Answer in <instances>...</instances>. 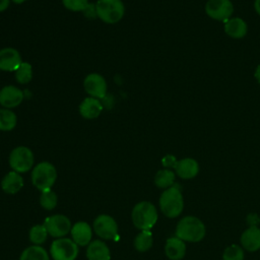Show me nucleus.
<instances>
[{
  "instance_id": "nucleus-32",
  "label": "nucleus",
  "mask_w": 260,
  "mask_h": 260,
  "mask_svg": "<svg viewBox=\"0 0 260 260\" xmlns=\"http://www.w3.org/2000/svg\"><path fill=\"white\" fill-rule=\"evenodd\" d=\"M9 2L10 0H0V12L4 11L8 7Z\"/></svg>"
},
{
  "instance_id": "nucleus-8",
  "label": "nucleus",
  "mask_w": 260,
  "mask_h": 260,
  "mask_svg": "<svg viewBox=\"0 0 260 260\" xmlns=\"http://www.w3.org/2000/svg\"><path fill=\"white\" fill-rule=\"evenodd\" d=\"M93 232L104 240H116L118 237V223L108 214H100L92 223Z\"/></svg>"
},
{
  "instance_id": "nucleus-27",
  "label": "nucleus",
  "mask_w": 260,
  "mask_h": 260,
  "mask_svg": "<svg viewBox=\"0 0 260 260\" xmlns=\"http://www.w3.org/2000/svg\"><path fill=\"white\" fill-rule=\"evenodd\" d=\"M32 77V70H31V65L26 63V62H22L19 67L16 69L15 71V79L18 83L24 84L27 83L31 80Z\"/></svg>"
},
{
  "instance_id": "nucleus-14",
  "label": "nucleus",
  "mask_w": 260,
  "mask_h": 260,
  "mask_svg": "<svg viewBox=\"0 0 260 260\" xmlns=\"http://www.w3.org/2000/svg\"><path fill=\"white\" fill-rule=\"evenodd\" d=\"M71 238L78 246H87L91 242L92 228L85 221L75 222L70 231Z\"/></svg>"
},
{
  "instance_id": "nucleus-15",
  "label": "nucleus",
  "mask_w": 260,
  "mask_h": 260,
  "mask_svg": "<svg viewBox=\"0 0 260 260\" xmlns=\"http://www.w3.org/2000/svg\"><path fill=\"white\" fill-rule=\"evenodd\" d=\"M241 246L248 252H256L260 249V229L256 225H251L246 229L241 235Z\"/></svg>"
},
{
  "instance_id": "nucleus-6",
  "label": "nucleus",
  "mask_w": 260,
  "mask_h": 260,
  "mask_svg": "<svg viewBox=\"0 0 260 260\" xmlns=\"http://www.w3.org/2000/svg\"><path fill=\"white\" fill-rule=\"evenodd\" d=\"M78 252V245L68 238L56 239L50 247V254L53 260H75Z\"/></svg>"
},
{
  "instance_id": "nucleus-21",
  "label": "nucleus",
  "mask_w": 260,
  "mask_h": 260,
  "mask_svg": "<svg viewBox=\"0 0 260 260\" xmlns=\"http://www.w3.org/2000/svg\"><path fill=\"white\" fill-rule=\"evenodd\" d=\"M102 110L103 107L100 101L92 96L84 99L79 106V113L85 119H94L99 117Z\"/></svg>"
},
{
  "instance_id": "nucleus-23",
  "label": "nucleus",
  "mask_w": 260,
  "mask_h": 260,
  "mask_svg": "<svg viewBox=\"0 0 260 260\" xmlns=\"http://www.w3.org/2000/svg\"><path fill=\"white\" fill-rule=\"evenodd\" d=\"M154 184L160 189H168L175 184V173L169 169L159 170L154 176Z\"/></svg>"
},
{
  "instance_id": "nucleus-28",
  "label": "nucleus",
  "mask_w": 260,
  "mask_h": 260,
  "mask_svg": "<svg viewBox=\"0 0 260 260\" xmlns=\"http://www.w3.org/2000/svg\"><path fill=\"white\" fill-rule=\"evenodd\" d=\"M57 201H58L57 195L51 189L41 192L40 204L44 209H47V210L54 209L57 205Z\"/></svg>"
},
{
  "instance_id": "nucleus-3",
  "label": "nucleus",
  "mask_w": 260,
  "mask_h": 260,
  "mask_svg": "<svg viewBox=\"0 0 260 260\" xmlns=\"http://www.w3.org/2000/svg\"><path fill=\"white\" fill-rule=\"evenodd\" d=\"M131 219L140 231H150L157 221L156 207L149 201L138 202L132 209Z\"/></svg>"
},
{
  "instance_id": "nucleus-1",
  "label": "nucleus",
  "mask_w": 260,
  "mask_h": 260,
  "mask_svg": "<svg viewBox=\"0 0 260 260\" xmlns=\"http://www.w3.org/2000/svg\"><path fill=\"white\" fill-rule=\"evenodd\" d=\"M206 229L201 219L188 215L179 220L176 226V237L184 242H200L205 237Z\"/></svg>"
},
{
  "instance_id": "nucleus-7",
  "label": "nucleus",
  "mask_w": 260,
  "mask_h": 260,
  "mask_svg": "<svg viewBox=\"0 0 260 260\" xmlns=\"http://www.w3.org/2000/svg\"><path fill=\"white\" fill-rule=\"evenodd\" d=\"M34 165V154L26 146L15 147L9 155V166L17 173H25Z\"/></svg>"
},
{
  "instance_id": "nucleus-16",
  "label": "nucleus",
  "mask_w": 260,
  "mask_h": 260,
  "mask_svg": "<svg viewBox=\"0 0 260 260\" xmlns=\"http://www.w3.org/2000/svg\"><path fill=\"white\" fill-rule=\"evenodd\" d=\"M176 174L184 180H189L195 178L199 173L198 162L191 157H185L177 161L175 167Z\"/></svg>"
},
{
  "instance_id": "nucleus-30",
  "label": "nucleus",
  "mask_w": 260,
  "mask_h": 260,
  "mask_svg": "<svg viewBox=\"0 0 260 260\" xmlns=\"http://www.w3.org/2000/svg\"><path fill=\"white\" fill-rule=\"evenodd\" d=\"M62 3L71 11H82L88 6L87 0H62Z\"/></svg>"
},
{
  "instance_id": "nucleus-33",
  "label": "nucleus",
  "mask_w": 260,
  "mask_h": 260,
  "mask_svg": "<svg viewBox=\"0 0 260 260\" xmlns=\"http://www.w3.org/2000/svg\"><path fill=\"white\" fill-rule=\"evenodd\" d=\"M254 76H255V78H256L257 82L260 84V64L256 67V69H255V73H254Z\"/></svg>"
},
{
  "instance_id": "nucleus-35",
  "label": "nucleus",
  "mask_w": 260,
  "mask_h": 260,
  "mask_svg": "<svg viewBox=\"0 0 260 260\" xmlns=\"http://www.w3.org/2000/svg\"><path fill=\"white\" fill-rule=\"evenodd\" d=\"M12 2H14L15 4H21L22 2H24L25 0H11Z\"/></svg>"
},
{
  "instance_id": "nucleus-11",
  "label": "nucleus",
  "mask_w": 260,
  "mask_h": 260,
  "mask_svg": "<svg viewBox=\"0 0 260 260\" xmlns=\"http://www.w3.org/2000/svg\"><path fill=\"white\" fill-rule=\"evenodd\" d=\"M85 91L92 98L101 99L107 93V82L105 78L98 73L88 74L83 81Z\"/></svg>"
},
{
  "instance_id": "nucleus-29",
  "label": "nucleus",
  "mask_w": 260,
  "mask_h": 260,
  "mask_svg": "<svg viewBox=\"0 0 260 260\" xmlns=\"http://www.w3.org/2000/svg\"><path fill=\"white\" fill-rule=\"evenodd\" d=\"M244 249L236 244L226 247L222 253V260H244Z\"/></svg>"
},
{
  "instance_id": "nucleus-18",
  "label": "nucleus",
  "mask_w": 260,
  "mask_h": 260,
  "mask_svg": "<svg viewBox=\"0 0 260 260\" xmlns=\"http://www.w3.org/2000/svg\"><path fill=\"white\" fill-rule=\"evenodd\" d=\"M86 257L88 260H111L110 248L101 240L91 241L87 245Z\"/></svg>"
},
{
  "instance_id": "nucleus-4",
  "label": "nucleus",
  "mask_w": 260,
  "mask_h": 260,
  "mask_svg": "<svg viewBox=\"0 0 260 260\" xmlns=\"http://www.w3.org/2000/svg\"><path fill=\"white\" fill-rule=\"evenodd\" d=\"M57 179V171L49 161L39 162L31 172V183L41 192L51 189Z\"/></svg>"
},
{
  "instance_id": "nucleus-31",
  "label": "nucleus",
  "mask_w": 260,
  "mask_h": 260,
  "mask_svg": "<svg viewBox=\"0 0 260 260\" xmlns=\"http://www.w3.org/2000/svg\"><path fill=\"white\" fill-rule=\"evenodd\" d=\"M177 159H176V157L174 156V155H172V154H168V155H166L162 159H161V162H162V166L164 167H166V168H174L175 169V167H176V165H177Z\"/></svg>"
},
{
  "instance_id": "nucleus-24",
  "label": "nucleus",
  "mask_w": 260,
  "mask_h": 260,
  "mask_svg": "<svg viewBox=\"0 0 260 260\" xmlns=\"http://www.w3.org/2000/svg\"><path fill=\"white\" fill-rule=\"evenodd\" d=\"M153 243L152 234L150 231H141L134 239V247L138 252L148 251Z\"/></svg>"
},
{
  "instance_id": "nucleus-2",
  "label": "nucleus",
  "mask_w": 260,
  "mask_h": 260,
  "mask_svg": "<svg viewBox=\"0 0 260 260\" xmlns=\"http://www.w3.org/2000/svg\"><path fill=\"white\" fill-rule=\"evenodd\" d=\"M160 211L170 218L179 216L184 208V199L180 186L174 184L160 194L159 197Z\"/></svg>"
},
{
  "instance_id": "nucleus-12",
  "label": "nucleus",
  "mask_w": 260,
  "mask_h": 260,
  "mask_svg": "<svg viewBox=\"0 0 260 260\" xmlns=\"http://www.w3.org/2000/svg\"><path fill=\"white\" fill-rule=\"evenodd\" d=\"M21 63V57L17 50L13 48H4L0 50V70L16 71Z\"/></svg>"
},
{
  "instance_id": "nucleus-34",
  "label": "nucleus",
  "mask_w": 260,
  "mask_h": 260,
  "mask_svg": "<svg viewBox=\"0 0 260 260\" xmlns=\"http://www.w3.org/2000/svg\"><path fill=\"white\" fill-rule=\"evenodd\" d=\"M254 8H255L256 12L260 15V0H255V2H254Z\"/></svg>"
},
{
  "instance_id": "nucleus-20",
  "label": "nucleus",
  "mask_w": 260,
  "mask_h": 260,
  "mask_svg": "<svg viewBox=\"0 0 260 260\" xmlns=\"http://www.w3.org/2000/svg\"><path fill=\"white\" fill-rule=\"evenodd\" d=\"M23 187V179L19 173L11 171L1 181V188L7 194H16Z\"/></svg>"
},
{
  "instance_id": "nucleus-26",
  "label": "nucleus",
  "mask_w": 260,
  "mask_h": 260,
  "mask_svg": "<svg viewBox=\"0 0 260 260\" xmlns=\"http://www.w3.org/2000/svg\"><path fill=\"white\" fill-rule=\"evenodd\" d=\"M16 125V115L8 110L1 109L0 110V130L9 131L12 130Z\"/></svg>"
},
{
  "instance_id": "nucleus-5",
  "label": "nucleus",
  "mask_w": 260,
  "mask_h": 260,
  "mask_svg": "<svg viewBox=\"0 0 260 260\" xmlns=\"http://www.w3.org/2000/svg\"><path fill=\"white\" fill-rule=\"evenodd\" d=\"M125 7L121 0H99L95 5L98 17L106 23H116L124 15Z\"/></svg>"
},
{
  "instance_id": "nucleus-9",
  "label": "nucleus",
  "mask_w": 260,
  "mask_h": 260,
  "mask_svg": "<svg viewBox=\"0 0 260 260\" xmlns=\"http://www.w3.org/2000/svg\"><path fill=\"white\" fill-rule=\"evenodd\" d=\"M43 224L46 226L48 234L56 239L64 238L70 233L72 228L70 219L63 214H54L48 216Z\"/></svg>"
},
{
  "instance_id": "nucleus-22",
  "label": "nucleus",
  "mask_w": 260,
  "mask_h": 260,
  "mask_svg": "<svg viewBox=\"0 0 260 260\" xmlns=\"http://www.w3.org/2000/svg\"><path fill=\"white\" fill-rule=\"evenodd\" d=\"M19 260H50V259L47 251L43 247L32 245L25 248L22 251L19 257Z\"/></svg>"
},
{
  "instance_id": "nucleus-13",
  "label": "nucleus",
  "mask_w": 260,
  "mask_h": 260,
  "mask_svg": "<svg viewBox=\"0 0 260 260\" xmlns=\"http://www.w3.org/2000/svg\"><path fill=\"white\" fill-rule=\"evenodd\" d=\"M22 100L23 93L16 86L7 85L0 90V105L6 109L17 107L21 104Z\"/></svg>"
},
{
  "instance_id": "nucleus-19",
  "label": "nucleus",
  "mask_w": 260,
  "mask_h": 260,
  "mask_svg": "<svg viewBox=\"0 0 260 260\" xmlns=\"http://www.w3.org/2000/svg\"><path fill=\"white\" fill-rule=\"evenodd\" d=\"M224 32L233 39H242L247 35L248 25L241 17L229 18L224 21Z\"/></svg>"
},
{
  "instance_id": "nucleus-10",
  "label": "nucleus",
  "mask_w": 260,
  "mask_h": 260,
  "mask_svg": "<svg viewBox=\"0 0 260 260\" xmlns=\"http://www.w3.org/2000/svg\"><path fill=\"white\" fill-rule=\"evenodd\" d=\"M206 14L215 20H226L234 12L231 0H208L205 4Z\"/></svg>"
},
{
  "instance_id": "nucleus-25",
  "label": "nucleus",
  "mask_w": 260,
  "mask_h": 260,
  "mask_svg": "<svg viewBox=\"0 0 260 260\" xmlns=\"http://www.w3.org/2000/svg\"><path fill=\"white\" fill-rule=\"evenodd\" d=\"M48 235V231L44 224H35L28 232L29 241L37 246L42 245L47 240Z\"/></svg>"
},
{
  "instance_id": "nucleus-17",
  "label": "nucleus",
  "mask_w": 260,
  "mask_h": 260,
  "mask_svg": "<svg viewBox=\"0 0 260 260\" xmlns=\"http://www.w3.org/2000/svg\"><path fill=\"white\" fill-rule=\"evenodd\" d=\"M165 253L170 260H181L186 254V244L178 237H171L165 245Z\"/></svg>"
}]
</instances>
